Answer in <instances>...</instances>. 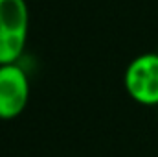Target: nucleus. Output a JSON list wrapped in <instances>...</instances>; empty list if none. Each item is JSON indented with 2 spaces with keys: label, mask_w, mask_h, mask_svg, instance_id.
I'll return each mask as SVG.
<instances>
[{
  "label": "nucleus",
  "mask_w": 158,
  "mask_h": 157,
  "mask_svg": "<svg viewBox=\"0 0 158 157\" xmlns=\"http://www.w3.org/2000/svg\"><path fill=\"white\" fill-rule=\"evenodd\" d=\"M30 30L26 0H0V67L19 63Z\"/></svg>",
  "instance_id": "obj_1"
},
{
  "label": "nucleus",
  "mask_w": 158,
  "mask_h": 157,
  "mask_svg": "<svg viewBox=\"0 0 158 157\" xmlns=\"http://www.w3.org/2000/svg\"><path fill=\"white\" fill-rule=\"evenodd\" d=\"M30 100V78L19 63L0 67V120L17 118Z\"/></svg>",
  "instance_id": "obj_3"
},
{
  "label": "nucleus",
  "mask_w": 158,
  "mask_h": 157,
  "mask_svg": "<svg viewBox=\"0 0 158 157\" xmlns=\"http://www.w3.org/2000/svg\"><path fill=\"white\" fill-rule=\"evenodd\" d=\"M127 94L140 105H158V54L136 56L123 74Z\"/></svg>",
  "instance_id": "obj_2"
},
{
  "label": "nucleus",
  "mask_w": 158,
  "mask_h": 157,
  "mask_svg": "<svg viewBox=\"0 0 158 157\" xmlns=\"http://www.w3.org/2000/svg\"><path fill=\"white\" fill-rule=\"evenodd\" d=\"M156 54H158V50H156Z\"/></svg>",
  "instance_id": "obj_4"
}]
</instances>
